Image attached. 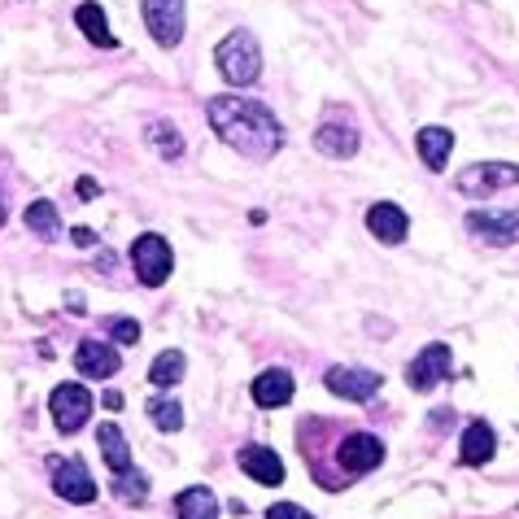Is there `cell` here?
<instances>
[{
  "instance_id": "cell-1",
  "label": "cell",
  "mask_w": 519,
  "mask_h": 519,
  "mask_svg": "<svg viewBox=\"0 0 519 519\" xmlns=\"http://www.w3.org/2000/svg\"><path fill=\"white\" fill-rule=\"evenodd\" d=\"M205 118H210V127L223 136V144H232V149H240L253 162L275 158L280 144H284V127H280V118L271 114L267 101H249V96H210Z\"/></svg>"
},
{
  "instance_id": "cell-2",
  "label": "cell",
  "mask_w": 519,
  "mask_h": 519,
  "mask_svg": "<svg viewBox=\"0 0 519 519\" xmlns=\"http://www.w3.org/2000/svg\"><path fill=\"white\" fill-rule=\"evenodd\" d=\"M214 66H219V75L232 83V88H249V83L262 75L258 35L253 31H232L219 48H214Z\"/></svg>"
},
{
  "instance_id": "cell-3",
  "label": "cell",
  "mask_w": 519,
  "mask_h": 519,
  "mask_svg": "<svg viewBox=\"0 0 519 519\" xmlns=\"http://www.w3.org/2000/svg\"><path fill=\"white\" fill-rule=\"evenodd\" d=\"M131 267H136V275H140L144 288H158V284L171 280L175 253H171V245H166V236L144 232V236L131 240Z\"/></svg>"
},
{
  "instance_id": "cell-4",
  "label": "cell",
  "mask_w": 519,
  "mask_h": 519,
  "mask_svg": "<svg viewBox=\"0 0 519 519\" xmlns=\"http://www.w3.org/2000/svg\"><path fill=\"white\" fill-rule=\"evenodd\" d=\"M519 184V166L515 162H476L467 171L454 175V188L463 197H489V192H502V188H515Z\"/></svg>"
},
{
  "instance_id": "cell-5",
  "label": "cell",
  "mask_w": 519,
  "mask_h": 519,
  "mask_svg": "<svg viewBox=\"0 0 519 519\" xmlns=\"http://www.w3.org/2000/svg\"><path fill=\"white\" fill-rule=\"evenodd\" d=\"M450 367H454L450 345L432 341V345H424L415 358L406 362V384H410L415 393H432L441 380H450Z\"/></svg>"
},
{
  "instance_id": "cell-6",
  "label": "cell",
  "mask_w": 519,
  "mask_h": 519,
  "mask_svg": "<svg viewBox=\"0 0 519 519\" xmlns=\"http://www.w3.org/2000/svg\"><path fill=\"white\" fill-rule=\"evenodd\" d=\"M467 232L480 236L493 249H506L519 240V205H506V210H472L467 214Z\"/></svg>"
},
{
  "instance_id": "cell-7",
  "label": "cell",
  "mask_w": 519,
  "mask_h": 519,
  "mask_svg": "<svg viewBox=\"0 0 519 519\" xmlns=\"http://www.w3.org/2000/svg\"><path fill=\"white\" fill-rule=\"evenodd\" d=\"M336 463H341L345 476H367L384 463V441L371 437V432H349V437L336 445Z\"/></svg>"
},
{
  "instance_id": "cell-8",
  "label": "cell",
  "mask_w": 519,
  "mask_h": 519,
  "mask_svg": "<svg viewBox=\"0 0 519 519\" xmlns=\"http://www.w3.org/2000/svg\"><path fill=\"white\" fill-rule=\"evenodd\" d=\"M48 410H53V424L66 432H79L83 424H88L92 415V393L83 389V384H57L53 397H48Z\"/></svg>"
},
{
  "instance_id": "cell-9",
  "label": "cell",
  "mask_w": 519,
  "mask_h": 519,
  "mask_svg": "<svg viewBox=\"0 0 519 519\" xmlns=\"http://www.w3.org/2000/svg\"><path fill=\"white\" fill-rule=\"evenodd\" d=\"M140 14H144V27L153 31V40L162 48H175L184 40V14H188L184 0H144Z\"/></svg>"
},
{
  "instance_id": "cell-10",
  "label": "cell",
  "mask_w": 519,
  "mask_h": 519,
  "mask_svg": "<svg viewBox=\"0 0 519 519\" xmlns=\"http://www.w3.org/2000/svg\"><path fill=\"white\" fill-rule=\"evenodd\" d=\"M323 384L345 397V402H371V397L380 393V371H367V367H332L328 376H323Z\"/></svg>"
},
{
  "instance_id": "cell-11",
  "label": "cell",
  "mask_w": 519,
  "mask_h": 519,
  "mask_svg": "<svg viewBox=\"0 0 519 519\" xmlns=\"http://www.w3.org/2000/svg\"><path fill=\"white\" fill-rule=\"evenodd\" d=\"M53 489L62 493L66 502H75V506H88V502H96V480H92V472L83 467V458H57L53 463Z\"/></svg>"
},
{
  "instance_id": "cell-12",
  "label": "cell",
  "mask_w": 519,
  "mask_h": 519,
  "mask_svg": "<svg viewBox=\"0 0 519 519\" xmlns=\"http://www.w3.org/2000/svg\"><path fill=\"white\" fill-rule=\"evenodd\" d=\"M123 367V358H118V345H105V341H79L75 349V371L88 380H105L114 376V371Z\"/></svg>"
},
{
  "instance_id": "cell-13",
  "label": "cell",
  "mask_w": 519,
  "mask_h": 519,
  "mask_svg": "<svg viewBox=\"0 0 519 519\" xmlns=\"http://www.w3.org/2000/svg\"><path fill=\"white\" fill-rule=\"evenodd\" d=\"M367 232L384 240V245H402L406 232H410V219H406V210L402 205H393V201H376L367 210Z\"/></svg>"
},
{
  "instance_id": "cell-14",
  "label": "cell",
  "mask_w": 519,
  "mask_h": 519,
  "mask_svg": "<svg viewBox=\"0 0 519 519\" xmlns=\"http://www.w3.org/2000/svg\"><path fill=\"white\" fill-rule=\"evenodd\" d=\"M236 463H240V472L249 480H258V485H284V463L275 450H267V445H245V450L236 454Z\"/></svg>"
},
{
  "instance_id": "cell-15",
  "label": "cell",
  "mask_w": 519,
  "mask_h": 519,
  "mask_svg": "<svg viewBox=\"0 0 519 519\" xmlns=\"http://www.w3.org/2000/svg\"><path fill=\"white\" fill-rule=\"evenodd\" d=\"M297 393L293 376H288L284 367H267L258 380H253V402H258L262 410H275V406H288Z\"/></svg>"
},
{
  "instance_id": "cell-16",
  "label": "cell",
  "mask_w": 519,
  "mask_h": 519,
  "mask_svg": "<svg viewBox=\"0 0 519 519\" xmlns=\"http://www.w3.org/2000/svg\"><path fill=\"white\" fill-rule=\"evenodd\" d=\"M493 450H498V437H493V428L485 419H476V424H467L463 441H458V463L463 467H485Z\"/></svg>"
},
{
  "instance_id": "cell-17",
  "label": "cell",
  "mask_w": 519,
  "mask_h": 519,
  "mask_svg": "<svg viewBox=\"0 0 519 519\" xmlns=\"http://www.w3.org/2000/svg\"><path fill=\"white\" fill-rule=\"evenodd\" d=\"M315 149L323 153V158L345 162V158H354V153H358V131L349 123H323L315 131Z\"/></svg>"
},
{
  "instance_id": "cell-18",
  "label": "cell",
  "mask_w": 519,
  "mask_h": 519,
  "mask_svg": "<svg viewBox=\"0 0 519 519\" xmlns=\"http://www.w3.org/2000/svg\"><path fill=\"white\" fill-rule=\"evenodd\" d=\"M96 445H101V458H105V467L118 476V472H131V445L123 437V428L118 424H101L96 428Z\"/></svg>"
},
{
  "instance_id": "cell-19",
  "label": "cell",
  "mask_w": 519,
  "mask_h": 519,
  "mask_svg": "<svg viewBox=\"0 0 519 519\" xmlns=\"http://www.w3.org/2000/svg\"><path fill=\"white\" fill-rule=\"evenodd\" d=\"M415 144H419V158H424V166L428 171H441L445 162H450V149H454V136L445 127H424L415 136Z\"/></svg>"
},
{
  "instance_id": "cell-20",
  "label": "cell",
  "mask_w": 519,
  "mask_h": 519,
  "mask_svg": "<svg viewBox=\"0 0 519 519\" xmlns=\"http://www.w3.org/2000/svg\"><path fill=\"white\" fill-rule=\"evenodd\" d=\"M175 515L179 519H219V498L205 485H192L175 498Z\"/></svg>"
},
{
  "instance_id": "cell-21",
  "label": "cell",
  "mask_w": 519,
  "mask_h": 519,
  "mask_svg": "<svg viewBox=\"0 0 519 519\" xmlns=\"http://www.w3.org/2000/svg\"><path fill=\"white\" fill-rule=\"evenodd\" d=\"M22 219H27V232H35L40 240H57V236H62V214H57L53 201H31Z\"/></svg>"
},
{
  "instance_id": "cell-22",
  "label": "cell",
  "mask_w": 519,
  "mask_h": 519,
  "mask_svg": "<svg viewBox=\"0 0 519 519\" xmlns=\"http://www.w3.org/2000/svg\"><path fill=\"white\" fill-rule=\"evenodd\" d=\"M184 367H188V358L179 354V349H162L149 367V384L153 389H175V384L184 380Z\"/></svg>"
},
{
  "instance_id": "cell-23",
  "label": "cell",
  "mask_w": 519,
  "mask_h": 519,
  "mask_svg": "<svg viewBox=\"0 0 519 519\" xmlns=\"http://www.w3.org/2000/svg\"><path fill=\"white\" fill-rule=\"evenodd\" d=\"M75 22H79V31L88 35L92 44H101V48H114V44H118V40H114V31H110V22H105V9H101V5H92V0H88V5H79V9H75Z\"/></svg>"
},
{
  "instance_id": "cell-24",
  "label": "cell",
  "mask_w": 519,
  "mask_h": 519,
  "mask_svg": "<svg viewBox=\"0 0 519 519\" xmlns=\"http://www.w3.org/2000/svg\"><path fill=\"white\" fill-rule=\"evenodd\" d=\"M114 498L127 502V506L149 502V476H144V472H118L114 476Z\"/></svg>"
},
{
  "instance_id": "cell-25",
  "label": "cell",
  "mask_w": 519,
  "mask_h": 519,
  "mask_svg": "<svg viewBox=\"0 0 519 519\" xmlns=\"http://www.w3.org/2000/svg\"><path fill=\"white\" fill-rule=\"evenodd\" d=\"M149 419L158 432H179L184 428V406L175 402V397H153L149 402Z\"/></svg>"
},
{
  "instance_id": "cell-26",
  "label": "cell",
  "mask_w": 519,
  "mask_h": 519,
  "mask_svg": "<svg viewBox=\"0 0 519 519\" xmlns=\"http://www.w3.org/2000/svg\"><path fill=\"white\" fill-rule=\"evenodd\" d=\"M149 140H153V149H158L166 162L184 158V136H179L171 123H149Z\"/></svg>"
},
{
  "instance_id": "cell-27",
  "label": "cell",
  "mask_w": 519,
  "mask_h": 519,
  "mask_svg": "<svg viewBox=\"0 0 519 519\" xmlns=\"http://www.w3.org/2000/svg\"><path fill=\"white\" fill-rule=\"evenodd\" d=\"M105 332H110L114 345H136L140 341V323L136 319H105Z\"/></svg>"
},
{
  "instance_id": "cell-28",
  "label": "cell",
  "mask_w": 519,
  "mask_h": 519,
  "mask_svg": "<svg viewBox=\"0 0 519 519\" xmlns=\"http://www.w3.org/2000/svg\"><path fill=\"white\" fill-rule=\"evenodd\" d=\"M267 519H315V515H310L306 506H297V502H275L267 511Z\"/></svg>"
},
{
  "instance_id": "cell-29",
  "label": "cell",
  "mask_w": 519,
  "mask_h": 519,
  "mask_svg": "<svg viewBox=\"0 0 519 519\" xmlns=\"http://www.w3.org/2000/svg\"><path fill=\"white\" fill-rule=\"evenodd\" d=\"M70 240H75L79 249H92V245H96V232H92V227H75V232H70Z\"/></svg>"
},
{
  "instance_id": "cell-30",
  "label": "cell",
  "mask_w": 519,
  "mask_h": 519,
  "mask_svg": "<svg viewBox=\"0 0 519 519\" xmlns=\"http://www.w3.org/2000/svg\"><path fill=\"white\" fill-rule=\"evenodd\" d=\"M66 306H70V315H83V293H66Z\"/></svg>"
},
{
  "instance_id": "cell-31",
  "label": "cell",
  "mask_w": 519,
  "mask_h": 519,
  "mask_svg": "<svg viewBox=\"0 0 519 519\" xmlns=\"http://www.w3.org/2000/svg\"><path fill=\"white\" fill-rule=\"evenodd\" d=\"M79 197H83V201L96 197V184H92V179H79Z\"/></svg>"
},
{
  "instance_id": "cell-32",
  "label": "cell",
  "mask_w": 519,
  "mask_h": 519,
  "mask_svg": "<svg viewBox=\"0 0 519 519\" xmlns=\"http://www.w3.org/2000/svg\"><path fill=\"white\" fill-rule=\"evenodd\" d=\"M0 227H5V192H0Z\"/></svg>"
}]
</instances>
